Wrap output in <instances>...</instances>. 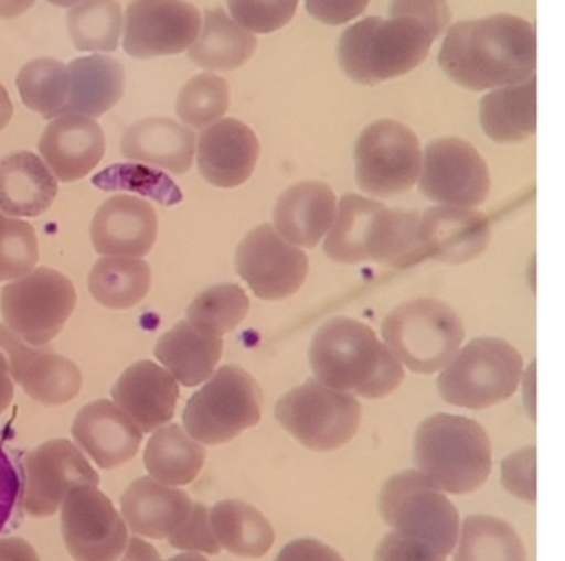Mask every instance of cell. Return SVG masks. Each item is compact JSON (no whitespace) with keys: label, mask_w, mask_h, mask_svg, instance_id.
<instances>
[{"label":"cell","mask_w":565,"mask_h":561,"mask_svg":"<svg viewBox=\"0 0 565 561\" xmlns=\"http://www.w3.org/2000/svg\"><path fill=\"white\" fill-rule=\"evenodd\" d=\"M201 24L200 11L184 0H131L124 47L138 61L178 55L194 44Z\"/></svg>","instance_id":"cell-15"},{"label":"cell","mask_w":565,"mask_h":561,"mask_svg":"<svg viewBox=\"0 0 565 561\" xmlns=\"http://www.w3.org/2000/svg\"><path fill=\"white\" fill-rule=\"evenodd\" d=\"M435 37L408 18H369L343 32L340 68L360 85H376L409 74L428 57Z\"/></svg>","instance_id":"cell-4"},{"label":"cell","mask_w":565,"mask_h":561,"mask_svg":"<svg viewBox=\"0 0 565 561\" xmlns=\"http://www.w3.org/2000/svg\"><path fill=\"white\" fill-rule=\"evenodd\" d=\"M256 47V35L241 28L223 9L217 8L204 14L200 35L188 48V55L198 67L230 72L247 64Z\"/></svg>","instance_id":"cell-32"},{"label":"cell","mask_w":565,"mask_h":561,"mask_svg":"<svg viewBox=\"0 0 565 561\" xmlns=\"http://www.w3.org/2000/svg\"><path fill=\"white\" fill-rule=\"evenodd\" d=\"M390 18H408L425 25L433 37H439L451 21L446 0H392Z\"/></svg>","instance_id":"cell-46"},{"label":"cell","mask_w":565,"mask_h":561,"mask_svg":"<svg viewBox=\"0 0 565 561\" xmlns=\"http://www.w3.org/2000/svg\"><path fill=\"white\" fill-rule=\"evenodd\" d=\"M14 107H12L11 97L8 90L0 85V131L4 130L11 123Z\"/></svg>","instance_id":"cell-55"},{"label":"cell","mask_w":565,"mask_h":561,"mask_svg":"<svg viewBox=\"0 0 565 561\" xmlns=\"http://www.w3.org/2000/svg\"><path fill=\"white\" fill-rule=\"evenodd\" d=\"M535 445L521 449L502 461V485L509 494L521 500L535 504L537 484H535Z\"/></svg>","instance_id":"cell-45"},{"label":"cell","mask_w":565,"mask_h":561,"mask_svg":"<svg viewBox=\"0 0 565 561\" xmlns=\"http://www.w3.org/2000/svg\"><path fill=\"white\" fill-rule=\"evenodd\" d=\"M0 561H41V558L22 538H0Z\"/></svg>","instance_id":"cell-52"},{"label":"cell","mask_w":565,"mask_h":561,"mask_svg":"<svg viewBox=\"0 0 565 561\" xmlns=\"http://www.w3.org/2000/svg\"><path fill=\"white\" fill-rule=\"evenodd\" d=\"M249 312V299L239 285L224 283L211 287L188 306V322L201 330L223 336L233 332L246 319Z\"/></svg>","instance_id":"cell-39"},{"label":"cell","mask_w":565,"mask_h":561,"mask_svg":"<svg viewBox=\"0 0 565 561\" xmlns=\"http://www.w3.org/2000/svg\"><path fill=\"white\" fill-rule=\"evenodd\" d=\"M375 561H446V557L425 541L392 531L376 548Z\"/></svg>","instance_id":"cell-47"},{"label":"cell","mask_w":565,"mask_h":561,"mask_svg":"<svg viewBox=\"0 0 565 561\" xmlns=\"http://www.w3.org/2000/svg\"><path fill=\"white\" fill-rule=\"evenodd\" d=\"M418 224L416 211L388 209L385 204H380L365 234V262L396 269L422 262L425 253L418 242Z\"/></svg>","instance_id":"cell-31"},{"label":"cell","mask_w":565,"mask_h":561,"mask_svg":"<svg viewBox=\"0 0 565 561\" xmlns=\"http://www.w3.org/2000/svg\"><path fill=\"white\" fill-rule=\"evenodd\" d=\"M117 561H210L206 557L201 553H184L177 554V557L170 558V560H161L160 553L153 544L148 541L141 540V538H130L128 540L127 550L124 551Z\"/></svg>","instance_id":"cell-51"},{"label":"cell","mask_w":565,"mask_h":561,"mask_svg":"<svg viewBox=\"0 0 565 561\" xmlns=\"http://www.w3.org/2000/svg\"><path fill=\"white\" fill-rule=\"evenodd\" d=\"M370 0H306L309 14L327 25H342L363 14Z\"/></svg>","instance_id":"cell-48"},{"label":"cell","mask_w":565,"mask_h":561,"mask_svg":"<svg viewBox=\"0 0 565 561\" xmlns=\"http://www.w3.org/2000/svg\"><path fill=\"white\" fill-rule=\"evenodd\" d=\"M35 0H0V19H15L25 14Z\"/></svg>","instance_id":"cell-54"},{"label":"cell","mask_w":565,"mask_h":561,"mask_svg":"<svg viewBox=\"0 0 565 561\" xmlns=\"http://www.w3.org/2000/svg\"><path fill=\"white\" fill-rule=\"evenodd\" d=\"M72 435L100 468L127 464L140 451L143 432L108 399H98L81 409Z\"/></svg>","instance_id":"cell-23"},{"label":"cell","mask_w":565,"mask_h":561,"mask_svg":"<svg viewBox=\"0 0 565 561\" xmlns=\"http://www.w3.org/2000/svg\"><path fill=\"white\" fill-rule=\"evenodd\" d=\"M94 184L104 191H135V193L154 197L164 206H171L181 199L180 191L170 177L150 170V168L137 166V164L110 168L94 177Z\"/></svg>","instance_id":"cell-42"},{"label":"cell","mask_w":565,"mask_h":561,"mask_svg":"<svg viewBox=\"0 0 565 561\" xmlns=\"http://www.w3.org/2000/svg\"><path fill=\"white\" fill-rule=\"evenodd\" d=\"M14 399V382L9 371V362L4 353L0 352V414L8 411Z\"/></svg>","instance_id":"cell-53"},{"label":"cell","mask_w":565,"mask_h":561,"mask_svg":"<svg viewBox=\"0 0 565 561\" xmlns=\"http://www.w3.org/2000/svg\"><path fill=\"white\" fill-rule=\"evenodd\" d=\"M0 348L9 356V371L25 395L44 406L67 404L82 389V371L51 346H34L0 325Z\"/></svg>","instance_id":"cell-17"},{"label":"cell","mask_w":565,"mask_h":561,"mask_svg":"<svg viewBox=\"0 0 565 561\" xmlns=\"http://www.w3.org/2000/svg\"><path fill=\"white\" fill-rule=\"evenodd\" d=\"M98 484L100 477L84 452L67 439H54L25 455L22 507L29 517H52L74 488Z\"/></svg>","instance_id":"cell-12"},{"label":"cell","mask_w":565,"mask_h":561,"mask_svg":"<svg viewBox=\"0 0 565 561\" xmlns=\"http://www.w3.org/2000/svg\"><path fill=\"white\" fill-rule=\"evenodd\" d=\"M259 140L243 121L226 118L207 127L198 141L201 176L216 187L233 190L253 176Z\"/></svg>","instance_id":"cell-19"},{"label":"cell","mask_w":565,"mask_h":561,"mask_svg":"<svg viewBox=\"0 0 565 561\" xmlns=\"http://www.w3.org/2000/svg\"><path fill=\"white\" fill-rule=\"evenodd\" d=\"M413 458L418 471L439 490L471 494L491 474V441L481 424L472 419L441 412L419 424Z\"/></svg>","instance_id":"cell-3"},{"label":"cell","mask_w":565,"mask_h":561,"mask_svg":"<svg viewBox=\"0 0 565 561\" xmlns=\"http://www.w3.org/2000/svg\"><path fill=\"white\" fill-rule=\"evenodd\" d=\"M438 62L455 84L468 90L522 84L537 68L534 28L508 14L459 22L446 32Z\"/></svg>","instance_id":"cell-1"},{"label":"cell","mask_w":565,"mask_h":561,"mask_svg":"<svg viewBox=\"0 0 565 561\" xmlns=\"http://www.w3.org/2000/svg\"><path fill=\"white\" fill-rule=\"evenodd\" d=\"M77 306L74 283L54 269L32 270L0 293L6 326L29 345L45 346L62 332Z\"/></svg>","instance_id":"cell-10"},{"label":"cell","mask_w":565,"mask_h":561,"mask_svg":"<svg viewBox=\"0 0 565 561\" xmlns=\"http://www.w3.org/2000/svg\"><path fill=\"white\" fill-rule=\"evenodd\" d=\"M105 134L94 118L64 115L55 118L39 141V151L62 183L84 180L105 154Z\"/></svg>","instance_id":"cell-22"},{"label":"cell","mask_w":565,"mask_h":561,"mask_svg":"<svg viewBox=\"0 0 565 561\" xmlns=\"http://www.w3.org/2000/svg\"><path fill=\"white\" fill-rule=\"evenodd\" d=\"M260 406L256 379L239 366H223L188 401L184 431L200 444H226L259 424Z\"/></svg>","instance_id":"cell-7"},{"label":"cell","mask_w":565,"mask_h":561,"mask_svg":"<svg viewBox=\"0 0 565 561\" xmlns=\"http://www.w3.org/2000/svg\"><path fill=\"white\" fill-rule=\"evenodd\" d=\"M422 160L418 138L408 127L393 120L376 121L356 141V183L370 196H398L415 186Z\"/></svg>","instance_id":"cell-11"},{"label":"cell","mask_w":565,"mask_h":561,"mask_svg":"<svg viewBox=\"0 0 565 561\" xmlns=\"http://www.w3.org/2000/svg\"><path fill=\"white\" fill-rule=\"evenodd\" d=\"M157 236V211L135 196L110 197L92 220V244L102 256L140 259L153 249Z\"/></svg>","instance_id":"cell-20"},{"label":"cell","mask_w":565,"mask_h":561,"mask_svg":"<svg viewBox=\"0 0 565 561\" xmlns=\"http://www.w3.org/2000/svg\"><path fill=\"white\" fill-rule=\"evenodd\" d=\"M68 97L65 115L98 118L125 94V71L117 58L105 55L75 58L67 67Z\"/></svg>","instance_id":"cell-29"},{"label":"cell","mask_w":565,"mask_h":561,"mask_svg":"<svg viewBox=\"0 0 565 561\" xmlns=\"http://www.w3.org/2000/svg\"><path fill=\"white\" fill-rule=\"evenodd\" d=\"M61 508L62 535L75 561H117L127 550V524L100 488H74Z\"/></svg>","instance_id":"cell-13"},{"label":"cell","mask_w":565,"mask_h":561,"mask_svg":"<svg viewBox=\"0 0 565 561\" xmlns=\"http://www.w3.org/2000/svg\"><path fill=\"white\" fill-rule=\"evenodd\" d=\"M276 418L310 451L330 452L352 441L362 421V406L350 392L309 379L279 399Z\"/></svg>","instance_id":"cell-9"},{"label":"cell","mask_w":565,"mask_h":561,"mask_svg":"<svg viewBox=\"0 0 565 561\" xmlns=\"http://www.w3.org/2000/svg\"><path fill=\"white\" fill-rule=\"evenodd\" d=\"M58 194L57 177L29 151L0 160V211L9 217H39Z\"/></svg>","instance_id":"cell-27"},{"label":"cell","mask_w":565,"mask_h":561,"mask_svg":"<svg viewBox=\"0 0 565 561\" xmlns=\"http://www.w3.org/2000/svg\"><path fill=\"white\" fill-rule=\"evenodd\" d=\"M38 260L39 242L34 227L0 213V282L29 276Z\"/></svg>","instance_id":"cell-41"},{"label":"cell","mask_w":565,"mask_h":561,"mask_svg":"<svg viewBox=\"0 0 565 561\" xmlns=\"http://www.w3.org/2000/svg\"><path fill=\"white\" fill-rule=\"evenodd\" d=\"M419 191L443 206H481L489 194V170L481 154L468 141L443 138L425 150L419 173Z\"/></svg>","instance_id":"cell-14"},{"label":"cell","mask_w":565,"mask_h":561,"mask_svg":"<svg viewBox=\"0 0 565 561\" xmlns=\"http://www.w3.org/2000/svg\"><path fill=\"white\" fill-rule=\"evenodd\" d=\"M230 108V85L213 74L191 78L177 100V114L186 127L206 130L220 121Z\"/></svg>","instance_id":"cell-40"},{"label":"cell","mask_w":565,"mask_h":561,"mask_svg":"<svg viewBox=\"0 0 565 561\" xmlns=\"http://www.w3.org/2000/svg\"><path fill=\"white\" fill-rule=\"evenodd\" d=\"M386 348L409 371L433 375L459 352L465 328L458 313L433 299H416L396 306L382 328Z\"/></svg>","instance_id":"cell-5"},{"label":"cell","mask_w":565,"mask_h":561,"mask_svg":"<svg viewBox=\"0 0 565 561\" xmlns=\"http://www.w3.org/2000/svg\"><path fill=\"white\" fill-rule=\"evenodd\" d=\"M154 355L178 382L193 388L213 375L223 355V338L186 320L158 339Z\"/></svg>","instance_id":"cell-28"},{"label":"cell","mask_w":565,"mask_h":561,"mask_svg":"<svg viewBox=\"0 0 565 561\" xmlns=\"http://www.w3.org/2000/svg\"><path fill=\"white\" fill-rule=\"evenodd\" d=\"M196 137L170 118H148L128 128L121 140L127 160L161 168L181 176L193 166Z\"/></svg>","instance_id":"cell-26"},{"label":"cell","mask_w":565,"mask_h":561,"mask_svg":"<svg viewBox=\"0 0 565 561\" xmlns=\"http://www.w3.org/2000/svg\"><path fill=\"white\" fill-rule=\"evenodd\" d=\"M47 2L58 6V8H72V6L78 4L82 0H47Z\"/></svg>","instance_id":"cell-56"},{"label":"cell","mask_w":565,"mask_h":561,"mask_svg":"<svg viewBox=\"0 0 565 561\" xmlns=\"http://www.w3.org/2000/svg\"><path fill=\"white\" fill-rule=\"evenodd\" d=\"M19 94L25 107L45 120L64 117L67 108L68 74L61 61L45 57L29 62L18 77Z\"/></svg>","instance_id":"cell-37"},{"label":"cell","mask_w":565,"mask_h":561,"mask_svg":"<svg viewBox=\"0 0 565 561\" xmlns=\"http://www.w3.org/2000/svg\"><path fill=\"white\" fill-rule=\"evenodd\" d=\"M194 501L181 488L141 477L121 495V517L138 537L168 540L186 520Z\"/></svg>","instance_id":"cell-24"},{"label":"cell","mask_w":565,"mask_h":561,"mask_svg":"<svg viewBox=\"0 0 565 561\" xmlns=\"http://www.w3.org/2000/svg\"><path fill=\"white\" fill-rule=\"evenodd\" d=\"M68 32L82 52H115L120 44L121 8L117 0H82L67 15Z\"/></svg>","instance_id":"cell-38"},{"label":"cell","mask_w":565,"mask_h":561,"mask_svg":"<svg viewBox=\"0 0 565 561\" xmlns=\"http://www.w3.org/2000/svg\"><path fill=\"white\" fill-rule=\"evenodd\" d=\"M88 289L92 296L107 309H131L150 292V266L138 257H102L88 277Z\"/></svg>","instance_id":"cell-35"},{"label":"cell","mask_w":565,"mask_h":561,"mask_svg":"<svg viewBox=\"0 0 565 561\" xmlns=\"http://www.w3.org/2000/svg\"><path fill=\"white\" fill-rule=\"evenodd\" d=\"M206 451L181 425L168 424L157 429L147 449L145 467L150 477L170 487L191 484L203 471Z\"/></svg>","instance_id":"cell-33"},{"label":"cell","mask_w":565,"mask_h":561,"mask_svg":"<svg viewBox=\"0 0 565 561\" xmlns=\"http://www.w3.org/2000/svg\"><path fill=\"white\" fill-rule=\"evenodd\" d=\"M337 197L332 187L307 181L289 187L274 209V229L294 246L313 249L332 226Z\"/></svg>","instance_id":"cell-25"},{"label":"cell","mask_w":565,"mask_h":561,"mask_svg":"<svg viewBox=\"0 0 565 561\" xmlns=\"http://www.w3.org/2000/svg\"><path fill=\"white\" fill-rule=\"evenodd\" d=\"M299 0H227L231 18L253 34H270L286 28Z\"/></svg>","instance_id":"cell-43"},{"label":"cell","mask_w":565,"mask_h":561,"mask_svg":"<svg viewBox=\"0 0 565 561\" xmlns=\"http://www.w3.org/2000/svg\"><path fill=\"white\" fill-rule=\"evenodd\" d=\"M455 561H527V551L508 521L471 515L459 528Z\"/></svg>","instance_id":"cell-36"},{"label":"cell","mask_w":565,"mask_h":561,"mask_svg":"<svg viewBox=\"0 0 565 561\" xmlns=\"http://www.w3.org/2000/svg\"><path fill=\"white\" fill-rule=\"evenodd\" d=\"M210 518L217 543L236 557H264L276 540L270 521L246 501H220L211 508Z\"/></svg>","instance_id":"cell-34"},{"label":"cell","mask_w":565,"mask_h":561,"mask_svg":"<svg viewBox=\"0 0 565 561\" xmlns=\"http://www.w3.org/2000/svg\"><path fill=\"white\" fill-rule=\"evenodd\" d=\"M418 242L423 253L436 262H471L488 249L491 224L469 207H429L419 217Z\"/></svg>","instance_id":"cell-18"},{"label":"cell","mask_w":565,"mask_h":561,"mask_svg":"<svg viewBox=\"0 0 565 561\" xmlns=\"http://www.w3.org/2000/svg\"><path fill=\"white\" fill-rule=\"evenodd\" d=\"M111 398L141 432H153L173 419L180 388L167 369L153 362H140L125 369L111 389Z\"/></svg>","instance_id":"cell-21"},{"label":"cell","mask_w":565,"mask_h":561,"mask_svg":"<svg viewBox=\"0 0 565 561\" xmlns=\"http://www.w3.org/2000/svg\"><path fill=\"white\" fill-rule=\"evenodd\" d=\"M168 543L186 553H220L221 544L217 543L213 525H211L210 508L200 501H194L186 520L171 533Z\"/></svg>","instance_id":"cell-44"},{"label":"cell","mask_w":565,"mask_h":561,"mask_svg":"<svg viewBox=\"0 0 565 561\" xmlns=\"http://www.w3.org/2000/svg\"><path fill=\"white\" fill-rule=\"evenodd\" d=\"M21 477L11 457L0 445V531L8 527L21 494Z\"/></svg>","instance_id":"cell-49"},{"label":"cell","mask_w":565,"mask_h":561,"mask_svg":"<svg viewBox=\"0 0 565 561\" xmlns=\"http://www.w3.org/2000/svg\"><path fill=\"white\" fill-rule=\"evenodd\" d=\"M522 375L518 349L498 338H478L456 353L438 378V391L449 404L486 409L514 395Z\"/></svg>","instance_id":"cell-8"},{"label":"cell","mask_w":565,"mask_h":561,"mask_svg":"<svg viewBox=\"0 0 565 561\" xmlns=\"http://www.w3.org/2000/svg\"><path fill=\"white\" fill-rule=\"evenodd\" d=\"M236 267L256 296L274 302L289 299L303 285L309 259L273 226L263 224L237 247Z\"/></svg>","instance_id":"cell-16"},{"label":"cell","mask_w":565,"mask_h":561,"mask_svg":"<svg viewBox=\"0 0 565 561\" xmlns=\"http://www.w3.org/2000/svg\"><path fill=\"white\" fill-rule=\"evenodd\" d=\"M379 507L383 520L396 533L425 541L443 557L455 551L458 510L422 472L405 471L388 478L380 492Z\"/></svg>","instance_id":"cell-6"},{"label":"cell","mask_w":565,"mask_h":561,"mask_svg":"<svg viewBox=\"0 0 565 561\" xmlns=\"http://www.w3.org/2000/svg\"><path fill=\"white\" fill-rule=\"evenodd\" d=\"M276 561H345L339 551L316 538H299L282 548Z\"/></svg>","instance_id":"cell-50"},{"label":"cell","mask_w":565,"mask_h":561,"mask_svg":"<svg viewBox=\"0 0 565 561\" xmlns=\"http://www.w3.org/2000/svg\"><path fill=\"white\" fill-rule=\"evenodd\" d=\"M482 130L495 143H519L537 130V80L495 88L479 105Z\"/></svg>","instance_id":"cell-30"},{"label":"cell","mask_w":565,"mask_h":561,"mask_svg":"<svg viewBox=\"0 0 565 561\" xmlns=\"http://www.w3.org/2000/svg\"><path fill=\"white\" fill-rule=\"evenodd\" d=\"M309 358L320 382L362 398H385L405 378L402 363L375 332L345 316L330 320L317 332Z\"/></svg>","instance_id":"cell-2"}]
</instances>
